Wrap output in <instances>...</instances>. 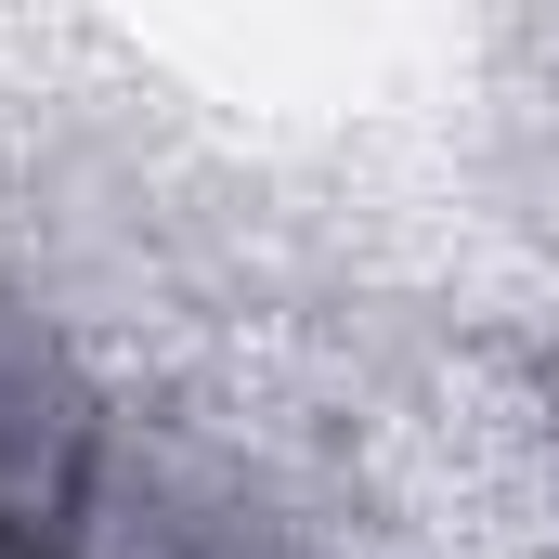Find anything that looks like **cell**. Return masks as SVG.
Instances as JSON below:
<instances>
[{"label": "cell", "mask_w": 559, "mask_h": 559, "mask_svg": "<svg viewBox=\"0 0 559 559\" xmlns=\"http://www.w3.org/2000/svg\"><path fill=\"white\" fill-rule=\"evenodd\" d=\"M547 442H559V352H547Z\"/></svg>", "instance_id": "3957f363"}, {"label": "cell", "mask_w": 559, "mask_h": 559, "mask_svg": "<svg viewBox=\"0 0 559 559\" xmlns=\"http://www.w3.org/2000/svg\"><path fill=\"white\" fill-rule=\"evenodd\" d=\"M92 559H391V534L286 468L235 429H195V417H118V468H105V547Z\"/></svg>", "instance_id": "6da1fadb"}, {"label": "cell", "mask_w": 559, "mask_h": 559, "mask_svg": "<svg viewBox=\"0 0 559 559\" xmlns=\"http://www.w3.org/2000/svg\"><path fill=\"white\" fill-rule=\"evenodd\" d=\"M118 417L131 404L79 365L52 299L0 274V559H92L105 547Z\"/></svg>", "instance_id": "7a4b0ae2"}]
</instances>
